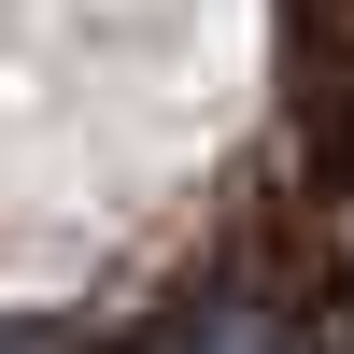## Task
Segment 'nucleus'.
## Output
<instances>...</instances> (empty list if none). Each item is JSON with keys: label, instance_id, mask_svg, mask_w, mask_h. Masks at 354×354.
I'll list each match as a JSON object with an SVG mask.
<instances>
[{"label": "nucleus", "instance_id": "f257e3e1", "mask_svg": "<svg viewBox=\"0 0 354 354\" xmlns=\"http://www.w3.org/2000/svg\"><path fill=\"white\" fill-rule=\"evenodd\" d=\"M156 354H298V340H283L270 312H198V326H170Z\"/></svg>", "mask_w": 354, "mask_h": 354}]
</instances>
